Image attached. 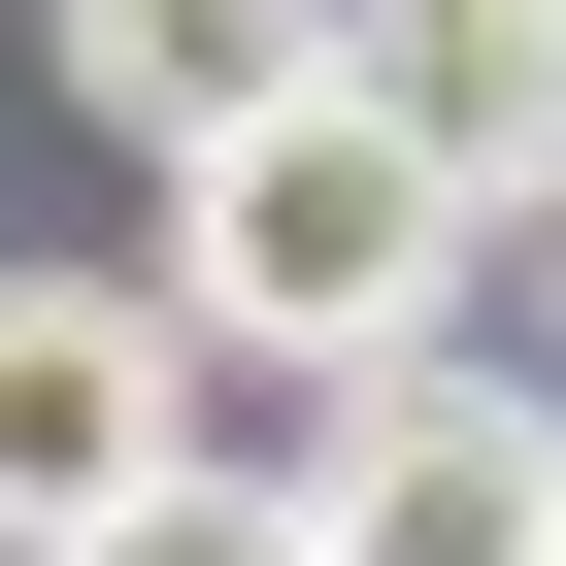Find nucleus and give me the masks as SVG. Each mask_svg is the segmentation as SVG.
Returning <instances> with one entry per match:
<instances>
[{
    "mask_svg": "<svg viewBox=\"0 0 566 566\" xmlns=\"http://www.w3.org/2000/svg\"><path fill=\"white\" fill-rule=\"evenodd\" d=\"M467 233H500V200H467L367 67H334L301 134H233V167H200V334H266V367H334V400H367V367H433Z\"/></svg>",
    "mask_w": 566,
    "mask_h": 566,
    "instance_id": "obj_1",
    "label": "nucleus"
},
{
    "mask_svg": "<svg viewBox=\"0 0 566 566\" xmlns=\"http://www.w3.org/2000/svg\"><path fill=\"white\" fill-rule=\"evenodd\" d=\"M167 467H200V334L134 301V266H0V533L67 566V533H134Z\"/></svg>",
    "mask_w": 566,
    "mask_h": 566,
    "instance_id": "obj_2",
    "label": "nucleus"
},
{
    "mask_svg": "<svg viewBox=\"0 0 566 566\" xmlns=\"http://www.w3.org/2000/svg\"><path fill=\"white\" fill-rule=\"evenodd\" d=\"M334 67H367V0H67V101H101V134H167V167L301 134Z\"/></svg>",
    "mask_w": 566,
    "mask_h": 566,
    "instance_id": "obj_4",
    "label": "nucleus"
},
{
    "mask_svg": "<svg viewBox=\"0 0 566 566\" xmlns=\"http://www.w3.org/2000/svg\"><path fill=\"white\" fill-rule=\"evenodd\" d=\"M367 101L467 200H566V0H367Z\"/></svg>",
    "mask_w": 566,
    "mask_h": 566,
    "instance_id": "obj_5",
    "label": "nucleus"
},
{
    "mask_svg": "<svg viewBox=\"0 0 566 566\" xmlns=\"http://www.w3.org/2000/svg\"><path fill=\"white\" fill-rule=\"evenodd\" d=\"M301 500H334V566H566V400H467V367H367Z\"/></svg>",
    "mask_w": 566,
    "mask_h": 566,
    "instance_id": "obj_3",
    "label": "nucleus"
},
{
    "mask_svg": "<svg viewBox=\"0 0 566 566\" xmlns=\"http://www.w3.org/2000/svg\"><path fill=\"white\" fill-rule=\"evenodd\" d=\"M67 566H334V500H301V467H167V500L67 533Z\"/></svg>",
    "mask_w": 566,
    "mask_h": 566,
    "instance_id": "obj_6",
    "label": "nucleus"
}]
</instances>
